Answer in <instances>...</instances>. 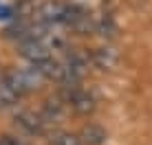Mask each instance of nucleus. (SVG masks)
Listing matches in <instances>:
<instances>
[{
    "label": "nucleus",
    "instance_id": "nucleus-1",
    "mask_svg": "<svg viewBox=\"0 0 152 145\" xmlns=\"http://www.w3.org/2000/svg\"><path fill=\"white\" fill-rule=\"evenodd\" d=\"M60 97L77 115H91V112L95 110V99H93V95L86 92L80 86H64V92H62Z\"/></svg>",
    "mask_w": 152,
    "mask_h": 145
},
{
    "label": "nucleus",
    "instance_id": "nucleus-2",
    "mask_svg": "<svg viewBox=\"0 0 152 145\" xmlns=\"http://www.w3.org/2000/svg\"><path fill=\"white\" fill-rule=\"evenodd\" d=\"M20 55L24 59L31 62V66H38L42 62L51 59V49L46 44V40H38V38H31V40H24L20 44Z\"/></svg>",
    "mask_w": 152,
    "mask_h": 145
},
{
    "label": "nucleus",
    "instance_id": "nucleus-3",
    "mask_svg": "<svg viewBox=\"0 0 152 145\" xmlns=\"http://www.w3.org/2000/svg\"><path fill=\"white\" fill-rule=\"evenodd\" d=\"M15 128H20L24 134H29V136H35V134H42L46 130V121L42 119V115H35V112L31 110H22L15 115Z\"/></svg>",
    "mask_w": 152,
    "mask_h": 145
},
{
    "label": "nucleus",
    "instance_id": "nucleus-4",
    "mask_svg": "<svg viewBox=\"0 0 152 145\" xmlns=\"http://www.w3.org/2000/svg\"><path fill=\"white\" fill-rule=\"evenodd\" d=\"M77 136H80V141L84 145H104L106 138H108V134H106V130H104L102 125H97V123H88V125L82 128V132L77 134Z\"/></svg>",
    "mask_w": 152,
    "mask_h": 145
},
{
    "label": "nucleus",
    "instance_id": "nucleus-5",
    "mask_svg": "<svg viewBox=\"0 0 152 145\" xmlns=\"http://www.w3.org/2000/svg\"><path fill=\"white\" fill-rule=\"evenodd\" d=\"M93 64L99 66L102 70H110L117 64V53L113 49H97L93 53Z\"/></svg>",
    "mask_w": 152,
    "mask_h": 145
},
{
    "label": "nucleus",
    "instance_id": "nucleus-6",
    "mask_svg": "<svg viewBox=\"0 0 152 145\" xmlns=\"http://www.w3.org/2000/svg\"><path fill=\"white\" fill-rule=\"evenodd\" d=\"M51 145H84L77 134L71 132H55L51 134Z\"/></svg>",
    "mask_w": 152,
    "mask_h": 145
},
{
    "label": "nucleus",
    "instance_id": "nucleus-7",
    "mask_svg": "<svg viewBox=\"0 0 152 145\" xmlns=\"http://www.w3.org/2000/svg\"><path fill=\"white\" fill-rule=\"evenodd\" d=\"M0 145H24L20 138H13V136H2L0 138Z\"/></svg>",
    "mask_w": 152,
    "mask_h": 145
}]
</instances>
